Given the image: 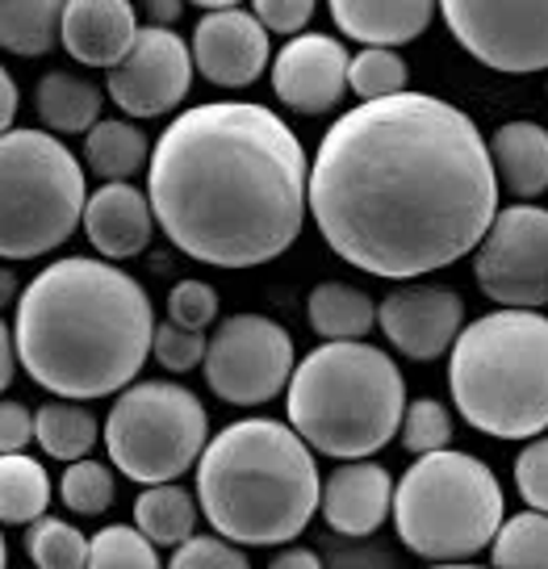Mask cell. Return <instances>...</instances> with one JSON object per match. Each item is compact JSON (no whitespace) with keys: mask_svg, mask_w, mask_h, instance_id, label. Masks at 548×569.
<instances>
[{"mask_svg":"<svg viewBox=\"0 0 548 569\" xmlns=\"http://www.w3.org/2000/svg\"><path fill=\"white\" fill-rule=\"evenodd\" d=\"M310 218L343 264L410 281L481 248L498 218L490 142L427 92L356 106L310 163Z\"/></svg>","mask_w":548,"mask_h":569,"instance_id":"1","label":"cell"},{"mask_svg":"<svg viewBox=\"0 0 548 569\" xmlns=\"http://www.w3.org/2000/svg\"><path fill=\"white\" fill-rule=\"evenodd\" d=\"M160 231L213 268H256L293 248L310 210L301 139L265 106L210 101L160 134L147 168Z\"/></svg>","mask_w":548,"mask_h":569,"instance_id":"2","label":"cell"},{"mask_svg":"<svg viewBox=\"0 0 548 569\" xmlns=\"http://www.w3.org/2000/svg\"><path fill=\"white\" fill-rule=\"evenodd\" d=\"M9 327L21 369L68 402L130 390L156 343L147 289L109 260L89 256L42 268L21 289Z\"/></svg>","mask_w":548,"mask_h":569,"instance_id":"3","label":"cell"},{"mask_svg":"<svg viewBox=\"0 0 548 569\" xmlns=\"http://www.w3.org/2000/svg\"><path fill=\"white\" fill-rule=\"evenodd\" d=\"M197 502L230 545H289L322 507L315 448L289 423L239 419L197 461Z\"/></svg>","mask_w":548,"mask_h":569,"instance_id":"4","label":"cell"},{"mask_svg":"<svg viewBox=\"0 0 548 569\" xmlns=\"http://www.w3.org/2000/svg\"><path fill=\"white\" fill-rule=\"evenodd\" d=\"M407 381L393 356L372 343H319L301 356L285 390L289 427L315 452L336 461H369L402 436Z\"/></svg>","mask_w":548,"mask_h":569,"instance_id":"5","label":"cell"},{"mask_svg":"<svg viewBox=\"0 0 548 569\" xmlns=\"http://www.w3.org/2000/svg\"><path fill=\"white\" fill-rule=\"evenodd\" d=\"M448 393L460 419L495 440H540L548 431V319L540 310H495L474 319L448 352Z\"/></svg>","mask_w":548,"mask_h":569,"instance_id":"6","label":"cell"},{"mask_svg":"<svg viewBox=\"0 0 548 569\" xmlns=\"http://www.w3.org/2000/svg\"><path fill=\"white\" fill-rule=\"evenodd\" d=\"M507 523L495 469L469 452H431L410 465L393 495V528L415 557L465 566Z\"/></svg>","mask_w":548,"mask_h":569,"instance_id":"7","label":"cell"},{"mask_svg":"<svg viewBox=\"0 0 548 569\" xmlns=\"http://www.w3.org/2000/svg\"><path fill=\"white\" fill-rule=\"evenodd\" d=\"M0 251L4 260H38L84 227V168L47 130H13L0 142Z\"/></svg>","mask_w":548,"mask_h":569,"instance_id":"8","label":"cell"},{"mask_svg":"<svg viewBox=\"0 0 548 569\" xmlns=\"http://www.w3.org/2000/svg\"><path fill=\"white\" fill-rule=\"evenodd\" d=\"M106 448L118 473L139 486H172L210 448V415L201 398L172 381H139L113 398Z\"/></svg>","mask_w":548,"mask_h":569,"instance_id":"9","label":"cell"},{"mask_svg":"<svg viewBox=\"0 0 548 569\" xmlns=\"http://www.w3.org/2000/svg\"><path fill=\"white\" fill-rule=\"evenodd\" d=\"M293 336L265 315H230L213 327L206 386L230 407H265L293 381Z\"/></svg>","mask_w":548,"mask_h":569,"instance_id":"10","label":"cell"},{"mask_svg":"<svg viewBox=\"0 0 548 569\" xmlns=\"http://www.w3.org/2000/svg\"><path fill=\"white\" fill-rule=\"evenodd\" d=\"M474 277L502 310L548 306V210L528 201L498 210L490 234L474 251Z\"/></svg>","mask_w":548,"mask_h":569,"instance_id":"11","label":"cell"},{"mask_svg":"<svg viewBox=\"0 0 548 569\" xmlns=\"http://www.w3.org/2000/svg\"><path fill=\"white\" fill-rule=\"evenodd\" d=\"M440 13L452 38L486 68L511 76L548 68V4L444 0Z\"/></svg>","mask_w":548,"mask_h":569,"instance_id":"12","label":"cell"},{"mask_svg":"<svg viewBox=\"0 0 548 569\" xmlns=\"http://www.w3.org/2000/svg\"><path fill=\"white\" fill-rule=\"evenodd\" d=\"M193 84V51L168 26H142L134 51L106 76L109 101L126 118H160L189 97Z\"/></svg>","mask_w":548,"mask_h":569,"instance_id":"13","label":"cell"},{"mask_svg":"<svg viewBox=\"0 0 548 569\" xmlns=\"http://www.w3.org/2000/svg\"><path fill=\"white\" fill-rule=\"evenodd\" d=\"M377 327L386 339L410 360H440L457 348L465 322V298L452 289L436 284H410L393 289L386 302L377 306Z\"/></svg>","mask_w":548,"mask_h":569,"instance_id":"14","label":"cell"},{"mask_svg":"<svg viewBox=\"0 0 548 569\" xmlns=\"http://www.w3.org/2000/svg\"><path fill=\"white\" fill-rule=\"evenodd\" d=\"M272 47L268 30L256 13L230 4L218 13H206L193 30V68L201 71L206 84L218 89H248L265 76Z\"/></svg>","mask_w":548,"mask_h":569,"instance_id":"15","label":"cell"},{"mask_svg":"<svg viewBox=\"0 0 548 569\" xmlns=\"http://www.w3.org/2000/svg\"><path fill=\"white\" fill-rule=\"evenodd\" d=\"M348 71H352V54L343 51L339 38H289L281 54L272 59V92L293 113H327L343 101Z\"/></svg>","mask_w":548,"mask_h":569,"instance_id":"16","label":"cell"},{"mask_svg":"<svg viewBox=\"0 0 548 569\" xmlns=\"http://www.w3.org/2000/svg\"><path fill=\"white\" fill-rule=\"evenodd\" d=\"M130 0H68L63 4V51L84 68L113 71L139 42Z\"/></svg>","mask_w":548,"mask_h":569,"instance_id":"17","label":"cell"},{"mask_svg":"<svg viewBox=\"0 0 548 569\" xmlns=\"http://www.w3.org/2000/svg\"><path fill=\"white\" fill-rule=\"evenodd\" d=\"M393 478L377 461H343L322 486V519L339 536H372L389 519Z\"/></svg>","mask_w":548,"mask_h":569,"instance_id":"18","label":"cell"},{"mask_svg":"<svg viewBox=\"0 0 548 569\" xmlns=\"http://www.w3.org/2000/svg\"><path fill=\"white\" fill-rule=\"evenodd\" d=\"M156 231L151 197L134 184H101L84 210V234L106 260H130L147 251Z\"/></svg>","mask_w":548,"mask_h":569,"instance_id":"19","label":"cell"},{"mask_svg":"<svg viewBox=\"0 0 548 569\" xmlns=\"http://www.w3.org/2000/svg\"><path fill=\"white\" fill-rule=\"evenodd\" d=\"M331 18L356 42L393 51L424 34L436 18V4L431 0H336Z\"/></svg>","mask_w":548,"mask_h":569,"instance_id":"20","label":"cell"},{"mask_svg":"<svg viewBox=\"0 0 548 569\" xmlns=\"http://www.w3.org/2000/svg\"><path fill=\"white\" fill-rule=\"evenodd\" d=\"M498 184L519 201H536L548 189V130L536 122H507L490 139Z\"/></svg>","mask_w":548,"mask_h":569,"instance_id":"21","label":"cell"},{"mask_svg":"<svg viewBox=\"0 0 548 569\" xmlns=\"http://www.w3.org/2000/svg\"><path fill=\"white\" fill-rule=\"evenodd\" d=\"M306 315H310L315 336H322V343H365V336L377 327V302L365 289L343 281L315 284Z\"/></svg>","mask_w":548,"mask_h":569,"instance_id":"22","label":"cell"},{"mask_svg":"<svg viewBox=\"0 0 548 569\" xmlns=\"http://www.w3.org/2000/svg\"><path fill=\"white\" fill-rule=\"evenodd\" d=\"M101 101H106L101 89L71 71H47L34 92V109L47 134H84L89 139L92 126L101 122Z\"/></svg>","mask_w":548,"mask_h":569,"instance_id":"23","label":"cell"},{"mask_svg":"<svg viewBox=\"0 0 548 569\" xmlns=\"http://www.w3.org/2000/svg\"><path fill=\"white\" fill-rule=\"evenodd\" d=\"M84 163L92 177L109 180V184H126V180L151 168V142L134 122L122 118H101L84 139Z\"/></svg>","mask_w":548,"mask_h":569,"instance_id":"24","label":"cell"},{"mask_svg":"<svg viewBox=\"0 0 548 569\" xmlns=\"http://www.w3.org/2000/svg\"><path fill=\"white\" fill-rule=\"evenodd\" d=\"M197 507L189 490L180 486H151L134 498V528H139L156 549H180L185 540H193Z\"/></svg>","mask_w":548,"mask_h":569,"instance_id":"25","label":"cell"},{"mask_svg":"<svg viewBox=\"0 0 548 569\" xmlns=\"http://www.w3.org/2000/svg\"><path fill=\"white\" fill-rule=\"evenodd\" d=\"M63 38V4L54 0H9L0 4V42L9 54H38L54 51V42Z\"/></svg>","mask_w":548,"mask_h":569,"instance_id":"26","label":"cell"},{"mask_svg":"<svg viewBox=\"0 0 548 569\" xmlns=\"http://www.w3.org/2000/svg\"><path fill=\"white\" fill-rule=\"evenodd\" d=\"M34 419H38V448L47 457H54V461H68V465L89 461L92 445L106 436L89 410L80 407V402H68V398L38 407Z\"/></svg>","mask_w":548,"mask_h":569,"instance_id":"27","label":"cell"},{"mask_svg":"<svg viewBox=\"0 0 548 569\" xmlns=\"http://www.w3.org/2000/svg\"><path fill=\"white\" fill-rule=\"evenodd\" d=\"M47 502H51V478L34 457H4L0 461V516L4 523H38L47 516Z\"/></svg>","mask_w":548,"mask_h":569,"instance_id":"28","label":"cell"},{"mask_svg":"<svg viewBox=\"0 0 548 569\" xmlns=\"http://www.w3.org/2000/svg\"><path fill=\"white\" fill-rule=\"evenodd\" d=\"M89 536L68 519L42 516L26 528V552L34 569H84L89 566Z\"/></svg>","mask_w":548,"mask_h":569,"instance_id":"29","label":"cell"},{"mask_svg":"<svg viewBox=\"0 0 548 569\" xmlns=\"http://www.w3.org/2000/svg\"><path fill=\"white\" fill-rule=\"evenodd\" d=\"M495 569H548V516L524 511L495 536Z\"/></svg>","mask_w":548,"mask_h":569,"instance_id":"30","label":"cell"},{"mask_svg":"<svg viewBox=\"0 0 548 569\" xmlns=\"http://www.w3.org/2000/svg\"><path fill=\"white\" fill-rule=\"evenodd\" d=\"M410 80L407 59L398 51H381V47H369V51L352 54V71H348V89L360 97V106H372V101H389V97H402Z\"/></svg>","mask_w":548,"mask_h":569,"instance_id":"31","label":"cell"},{"mask_svg":"<svg viewBox=\"0 0 548 569\" xmlns=\"http://www.w3.org/2000/svg\"><path fill=\"white\" fill-rule=\"evenodd\" d=\"M84 569H160V552L139 528L109 523V528L92 536L89 566Z\"/></svg>","mask_w":548,"mask_h":569,"instance_id":"32","label":"cell"},{"mask_svg":"<svg viewBox=\"0 0 548 569\" xmlns=\"http://www.w3.org/2000/svg\"><path fill=\"white\" fill-rule=\"evenodd\" d=\"M113 495H118L113 473L101 461L68 465V473L59 481V498H63V507L76 511V516H106L109 507H113Z\"/></svg>","mask_w":548,"mask_h":569,"instance_id":"33","label":"cell"},{"mask_svg":"<svg viewBox=\"0 0 548 569\" xmlns=\"http://www.w3.org/2000/svg\"><path fill=\"white\" fill-rule=\"evenodd\" d=\"M452 445V415L444 402L436 398H419L407 407V419H402V448L407 452H419V457H431V452H444Z\"/></svg>","mask_w":548,"mask_h":569,"instance_id":"34","label":"cell"},{"mask_svg":"<svg viewBox=\"0 0 548 569\" xmlns=\"http://www.w3.org/2000/svg\"><path fill=\"white\" fill-rule=\"evenodd\" d=\"M206 352H210L206 331H185L177 322H160V327H156L151 356L160 360L168 373H189L197 365H206Z\"/></svg>","mask_w":548,"mask_h":569,"instance_id":"35","label":"cell"},{"mask_svg":"<svg viewBox=\"0 0 548 569\" xmlns=\"http://www.w3.org/2000/svg\"><path fill=\"white\" fill-rule=\"evenodd\" d=\"M213 319H218V293L206 281H180L168 293V322L185 331H206Z\"/></svg>","mask_w":548,"mask_h":569,"instance_id":"36","label":"cell"},{"mask_svg":"<svg viewBox=\"0 0 548 569\" xmlns=\"http://www.w3.org/2000/svg\"><path fill=\"white\" fill-rule=\"evenodd\" d=\"M168 569H251V566L248 557L239 552V545H230L222 536H193V540H185L172 552Z\"/></svg>","mask_w":548,"mask_h":569,"instance_id":"37","label":"cell"},{"mask_svg":"<svg viewBox=\"0 0 548 569\" xmlns=\"http://www.w3.org/2000/svg\"><path fill=\"white\" fill-rule=\"evenodd\" d=\"M515 490L531 511L548 516V436L528 440L524 452L515 457Z\"/></svg>","mask_w":548,"mask_h":569,"instance_id":"38","label":"cell"},{"mask_svg":"<svg viewBox=\"0 0 548 569\" xmlns=\"http://www.w3.org/2000/svg\"><path fill=\"white\" fill-rule=\"evenodd\" d=\"M256 18H260V26L265 30H272V34H298L310 26V18H315V4L310 0H260L256 9H251Z\"/></svg>","mask_w":548,"mask_h":569,"instance_id":"39","label":"cell"},{"mask_svg":"<svg viewBox=\"0 0 548 569\" xmlns=\"http://www.w3.org/2000/svg\"><path fill=\"white\" fill-rule=\"evenodd\" d=\"M30 440H38L34 410L26 407V402H4L0 407V448H4V457H18Z\"/></svg>","mask_w":548,"mask_h":569,"instance_id":"40","label":"cell"},{"mask_svg":"<svg viewBox=\"0 0 548 569\" xmlns=\"http://www.w3.org/2000/svg\"><path fill=\"white\" fill-rule=\"evenodd\" d=\"M13 118H18V80L9 71H0V126H4V134H13Z\"/></svg>","mask_w":548,"mask_h":569,"instance_id":"41","label":"cell"},{"mask_svg":"<svg viewBox=\"0 0 548 569\" xmlns=\"http://www.w3.org/2000/svg\"><path fill=\"white\" fill-rule=\"evenodd\" d=\"M0 386H13V373H18L21 356H18V339H13V327L4 322V331H0Z\"/></svg>","mask_w":548,"mask_h":569,"instance_id":"42","label":"cell"},{"mask_svg":"<svg viewBox=\"0 0 548 569\" xmlns=\"http://www.w3.org/2000/svg\"><path fill=\"white\" fill-rule=\"evenodd\" d=\"M268 569H322V561H319V552H310V549H285L268 561Z\"/></svg>","mask_w":548,"mask_h":569,"instance_id":"43","label":"cell"},{"mask_svg":"<svg viewBox=\"0 0 548 569\" xmlns=\"http://www.w3.org/2000/svg\"><path fill=\"white\" fill-rule=\"evenodd\" d=\"M147 13H151V26H168V30H172V21H177V13H180V4H160V0H151V4H147Z\"/></svg>","mask_w":548,"mask_h":569,"instance_id":"44","label":"cell"},{"mask_svg":"<svg viewBox=\"0 0 548 569\" xmlns=\"http://www.w3.org/2000/svg\"><path fill=\"white\" fill-rule=\"evenodd\" d=\"M0 298H4V302H21V289H18V277H13V272H4V289H0Z\"/></svg>","mask_w":548,"mask_h":569,"instance_id":"45","label":"cell"},{"mask_svg":"<svg viewBox=\"0 0 548 569\" xmlns=\"http://www.w3.org/2000/svg\"><path fill=\"white\" fill-rule=\"evenodd\" d=\"M427 569H486V566H427ZM495 569V566H490Z\"/></svg>","mask_w":548,"mask_h":569,"instance_id":"46","label":"cell"},{"mask_svg":"<svg viewBox=\"0 0 548 569\" xmlns=\"http://www.w3.org/2000/svg\"><path fill=\"white\" fill-rule=\"evenodd\" d=\"M545 92H548V84H545Z\"/></svg>","mask_w":548,"mask_h":569,"instance_id":"47","label":"cell"}]
</instances>
